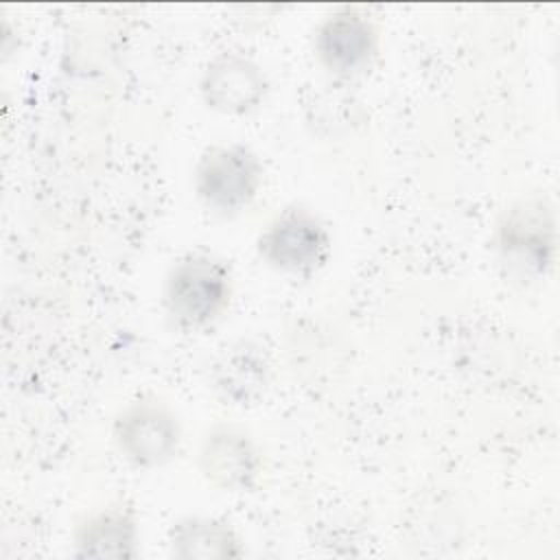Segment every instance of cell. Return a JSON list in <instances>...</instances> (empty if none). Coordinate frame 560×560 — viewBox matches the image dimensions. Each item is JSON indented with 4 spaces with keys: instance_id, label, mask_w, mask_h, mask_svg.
Here are the masks:
<instances>
[{
    "instance_id": "52a82bcc",
    "label": "cell",
    "mask_w": 560,
    "mask_h": 560,
    "mask_svg": "<svg viewBox=\"0 0 560 560\" xmlns=\"http://www.w3.org/2000/svg\"><path fill=\"white\" fill-rule=\"evenodd\" d=\"M195 468L217 492L249 494L265 479L267 457L247 427L234 420H214L197 440Z\"/></svg>"
},
{
    "instance_id": "4fadbf2b",
    "label": "cell",
    "mask_w": 560,
    "mask_h": 560,
    "mask_svg": "<svg viewBox=\"0 0 560 560\" xmlns=\"http://www.w3.org/2000/svg\"><path fill=\"white\" fill-rule=\"evenodd\" d=\"M348 88L350 85L328 81V85L306 105V125H311L315 133L339 136L363 125V103Z\"/></svg>"
},
{
    "instance_id": "3957f363",
    "label": "cell",
    "mask_w": 560,
    "mask_h": 560,
    "mask_svg": "<svg viewBox=\"0 0 560 560\" xmlns=\"http://www.w3.org/2000/svg\"><path fill=\"white\" fill-rule=\"evenodd\" d=\"M267 182L260 155L243 142H214L206 147L192 166L190 186L199 208L223 221L249 212Z\"/></svg>"
},
{
    "instance_id": "5b68a950",
    "label": "cell",
    "mask_w": 560,
    "mask_h": 560,
    "mask_svg": "<svg viewBox=\"0 0 560 560\" xmlns=\"http://www.w3.org/2000/svg\"><path fill=\"white\" fill-rule=\"evenodd\" d=\"M258 260L293 280L317 276L330 260L332 234L328 223L306 203H287L278 208L254 238Z\"/></svg>"
},
{
    "instance_id": "8fae6325",
    "label": "cell",
    "mask_w": 560,
    "mask_h": 560,
    "mask_svg": "<svg viewBox=\"0 0 560 560\" xmlns=\"http://www.w3.org/2000/svg\"><path fill=\"white\" fill-rule=\"evenodd\" d=\"M284 357L293 376L306 385H324L348 365L350 346L330 322L298 317L284 330Z\"/></svg>"
},
{
    "instance_id": "8992f818",
    "label": "cell",
    "mask_w": 560,
    "mask_h": 560,
    "mask_svg": "<svg viewBox=\"0 0 560 560\" xmlns=\"http://www.w3.org/2000/svg\"><path fill=\"white\" fill-rule=\"evenodd\" d=\"M383 50V31L363 7L339 4L328 9L311 33V52L317 68L332 83L352 85L368 77Z\"/></svg>"
},
{
    "instance_id": "277c9868",
    "label": "cell",
    "mask_w": 560,
    "mask_h": 560,
    "mask_svg": "<svg viewBox=\"0 0 560 560\" xmlns=\"http://www.w3.org/2000/svg\"><path fill=\"white\" fill-rule=\"evenodd\" d=\"M116 455L133 470H162L184 451L186 431L179 411L158 394H140L116 409L109 424Z\"/></svg>"
},
{
    "instance_id": "6da1fadb",
    "label": "cell",
    "mask_w": 560,
    "mask_h": 560,
    "mask_svg": "<svg viewBox=\"0 0 560 560\" xmlns=\"http://www.w3.org/2000/svg\"><path fill=\"white\" fill-rule=\"evenodd\" d=\"M236 298V273L223 256L192 249L166 267L160 282L164 322L182 335H203L219 326Z\"/></svg>"
},
{
    "instance_id": "9c48e42d",
    "label": "cell",
    "mask_w": 560,
    "mask_h": 560,
    "mask_svg": "<svg viewBox=\"0 0 560 560\" xmlns=\"http://www.w3.org/2000/svg\"><path fill=\"white\" fill-rule=\"evenodd\" d=\"M276 363L269 348L254 337L221 343L206 365L208 392L228 407L258 405L271 389Z\"/></svg>"
},
{
    "instance_id": "ba28073f",
    "label": "cell",
    "mask_w": 560,
    "mask_h": 560,
    "mask_svg": "<svg viewBox=\"0 0 560 560\" xmlns=\"http://www.w3.org/2000/svg\"><path fill=\"white\" fill-rule=\"evenodd\" d=\"M271 94L265 66L245 50L225 48L206 59L197 77V96L206 109L228 118L258 114Z\"/></svg>"
},
{
    "instance_id": "7c38bea8",
    "label": "cell",
    "mask_w": 560,
    "mask_h": 560,
    "mask_svg": "<svg viewBox=\"0 0 560 560\" xmlns=\"http://www.w3.org/2000/svg\"><path fill=\"white\" fill-rule=\"evenodd\" d=\"M166 549L179 560H230L245 553V540L225 518L184 514L168 525Z\"/></svg>"
},
{
    "instance_id": "30bf717a",
    "label": "cell",
    "mask_w": 560,
    "mask_h": 560,
    "mask_svg": "<svg viewBox=\"0 0 560 560\" xmlns=\"http://www.w3.org/2000/svg\"><path fill=\"white\" fill-rule=\"evenodd\" d=\"M72 556L133 560L142 551V523L129 501L114 499L83 512L70 532Z\"/></svg>"
},
{
    "instance_id": "7a4b0ae2",
    "label": "cell",
    "mask_w": 560,
    "mask_h": 560,
    "mask_svg": "<svg viewBox=\"0 0 560 560\" xmlns=\"http://www.w3.org/2000/svg\"><path fill=\"white\" fill-rule=\"evenodd\" d=\"M490 249L503 278L518 287L547 280L558 258V214L553 199L523 192L505 203L490 228Z\"/></svg>"
}]
</instances>
